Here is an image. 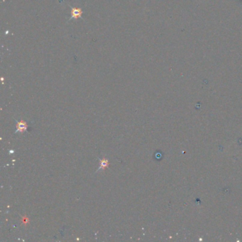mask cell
Returning <instances> with one entry per match:
<instances>
[{"label":"cell","instance_id":"obj_1","mask_svg":"<svg viewBox=\"0 0 242 242\" xmlns=\"http://www.w3.org/2000/svg\"><path fill=\"white\" fill-rule=\"evenodd\" d=\"M27 128H28V126H27L26 123L24 121L21 120V122H17V130H16L15 133H17V132L23 133V132H24L25 131L27 130Z\"/></svg>","mask_w":242,"mask_h":242},{"label":"cell","instance_id":"obj_2","mask_svg":"<svg viewBox=\"0 0 242 242\" xmlns=\"http://www.w3.org/2000/svg\"><path fill=\"white\" fill-rule=\"evenodd\" d=\"M99 161H100V165H99V168L97 170V172H98L99 171H104V170L106 169V168L109 166V161L106 159H99Z\"/></svg>","mask_w":242,"mask_h":242},{"label":"cell","instance_id":"obj_3","mask_svg":"<svg viewBox=\"0 0 242 242\" xmlns=\"http://www.w3.org/2000/svg\"><path fill=\"white\" fill-rule=\"evenodd\" d=\"M82 10L80 9H73L72 11V14H73V17L75 19H77V17H80L82 14Z\"/></svg>","mask_w":242,"mask_h":242}]
</instances>
